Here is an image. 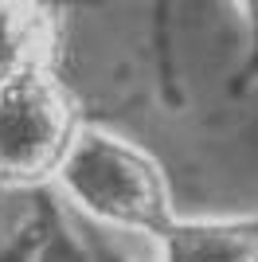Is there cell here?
<instances>
[{
	"label": "cell",
	"mask_w": 258,
	"mask_h": 262,
	"mask_svg": "<svg viewBox=\"0 0 258 262\" xmlns=\"http://www.w3.org/2000/svg\"><path fill=\"white\" fill-rule=\"evenodd\" d=\"M51 184L71 204V211L94 227L157 239L176 215L164 164L137 141H125L102 125L78 129Z\"/></svg>",
	"instance_id": "cell-1"
},
{
	"label": "cell",
	"mask_w": 258,
	"mask_h": 262,
	"mask_svg": "<svg viewBox=\"0 0 258 262\" xmlns=\"http://www.w3.org/2000/svg\"><path fill=\"white\" fill-rule=\"evenodd\" d=\"M82 125V102L63 71L24 75L0 86V192L47 188Z\"/></svg>",
	"instance_id": "cell-2"
},
{
	"label": "cell",
	"mask_w": 258,
	"mask_h": 262,
	"mask_svg": "<svg viewBox=\"0 0 258 262\" xmlns=\"http://www.w3.org/2000/svg\"><path fill=\"white\" fill-rule=\"evenodd\" d=\"M63 16L55 0H0V86L63 71Z\"/></svg>",
	"instance_id": "cell-3"
},
{
	"label": "cell",
	"mask_w": 258,
	"mask_h": 262,
	"mask_svg": "<svg viewBox=\"0 0 258 262\" xmlns=\"http://www.w3.org/2000/svg\"><path fill=\"white\" fill-rule=\"evenodd\" d=\"M153 243L157 262H258V215H172Z\"/></svg>",
	"instance_id": "cell-4"
},
{
	"label": "cell",
	"mask_w": 258,
	"mask_h": 262,
	"mask_svg": "<svg viewBox=\"0 0 258 262\" xmlns=\"http://www.w3.org/2000/svg\"><path fill=\"white\" fill-rule=\"evenodd\" d=\"M243 20H247V39H250V51H247V63L235 78V90H243L247 82L258 78V0H235ZM168 12H172V0H153V24H157V59L164 67V82H176L172 75V39H168Z\"/></svg>",
	"instance_id": "cell-5"
},
{
	"label": "cell",
	"mask_w": 258,
	"mask_h": 262,
	"mask_svg": "<svg viewBox=\"0 0 258 262\" xmlns=\"http://www.w3.org/2000/svg\"><path fill=\"white\" fill-rule=\"evenodd\" d=\"M55 208H59V200H55L47 188H39L32 211L20 219V227L12 231L8 239L0 243V262H32L43 231H47V223H51V215H55Z\"/></svg>",
	"instance_id": "cell-6"
},
{
	"label": "cell",
	"mask_w": 258,
	"mask_h": 262,
	"mask_svg": "<svg viewBox=\"0 0 258 262\" xmlns=\"http://www.w3.org/2000/svg\"><path fill=\"white\" fill-rule=\"evenodd\" d=\"M32 262H90L75 223H71V215L63 211V204L55 208V215H51V223H47V231H43Z\"/></svg>",
	"instance_id": "cell-7"
},
{
	"label": "cell",
	"mask_w": 258,
	"mask_h": 262,
	"mask_svg": "<svg viewBox=\"0 0 258 262\" xmlns=\"http://www.w3.org/2000/svg\"><path fill=\"white\" fill-rule=\"evenodd\" d=\"M71 223H75V231H78V239H82L90 262H133L129 254H121L118 247L106 239L102 227H94V223H86V219H78V215H71Z\"/></svg>",
	"instance_id": "cell-8"
}]
</instances>
